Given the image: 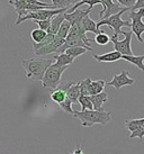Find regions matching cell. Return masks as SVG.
Segmentation results:
<instances>
[{"instance_id": "cell-1", "label": "cell", "mask_w": 144, "mask_h": 154, "mask_svg": "<svg viewBox=\"0 0 144 154\" xmlns=\"http://www.w3.org/2000/svg\"><path fill=\"white\" fill-rule=\"evenodd\" d=\"M51 64H53L52 59H43L41 56H34L20 62V65L26 70V77L34 81H42L44 73Z\"/></svg>"}, {"instance_id": "cell-2", "label": "cell", "mask_w": 144, "mask_h": 154, "mask_svg": "<svg viewBox=\"0 0 144 154\" xmlns=\"http://www.w3.org/2000/svg\"><path fill=\"white\" fill-rule=\"evenodd\" d=\"M73 116L81 122L83 127H91L93 125H107L113 118L110 111L105 110H83L74 111Z\"/></svg>"}, {"instance_id": "cell-3", "label": "cell", "mask_w": 144, "mask_h": 154, "mask_svg": "<svg viewBox=\"0 0 144 154\" xmlns=\"http://www.w3.org/2000/svg\"><path fill=\"white\" fill-rule=\"evenodd\" d=\"M127 10H131V8H123L119 13L115 14V15H111L110 17L106 18V19H100L99 22L96 24L97 26V29H100L104 25L109 26L111 30H114V37H118V35H121V32H122V27H131V22H127V20H123L122 19V15L124 13H126Z\"/></svg>"}, {"instance_id": "cell-4", "label": "cell", "mask_w": 144, "mask_h": 154, "mask_svg": "<svg viewBox=\"0 0 144 154\" xmlns=\"http://www.w3.org/2000/svg\"><path fill=\"white\" fill-rule=\"evenodd\" d=\"M69 65L67 66H60L56 63L51 64L47 70L44 73V77L42 79V86L44 88H51V89H55L59 86V83L61 82V78L63 72H65L68 70Z\"/></svg>"}, {"instance_id": "cell-5", "label": "cell", "mask_w": 144, "mask_h": 154, "mask_svg": "<svg viewBox=\"0 0 144 154\" xmlns=\"http://www.w3.org/2000/svg\"><path fill=\"white\" fill-rule=\"evenodd\" d=\"M70 8H61V9H41L37 11H33L30 13L28 15H26L24 17H21L20 19H17L15 25H19L21 23L26 22V20H47V19H52L55 15L59 14H64L67 13Z\"/></svg>"}, {"instance_id": "cell-6", "label": "cell", "mask_w": 144, "mask_h": 154, "mask_svg": "<svg viewBox=\"0 0 144 154\" xmlns=\"http://www.w3.org/2000/svg\"><path fill=\"white\" fill-rule=\"evenodd\" d=\"M128 18L132 20L131 32L133 34H135L136 38L140 43H143L144 39L142 38V34L144 33V23L142 22V18H144V8L135 10V11L131 10L128 13Z\"/></svg>"}, {"instance_id": "cell-7", "label": "cell", "mask_w": 144, "mask_h": 154, "mask_svg": "<svg viewBox=\"0 0 144 154\" xmlns=\"http://www.w3.org/2000/svg\"><path fill=\"white\" fill-rule=\"evenodd\" d=\"M121 35L124 36V39L122 41H118L116 37H111L110 38V42L114 44V48L116 52L121 53L122 55H134L133 54V51H132V36H133V33L132 32H125V30H122L121 32Z\"/></svg>"}, {"instance_id": "cell-8", "label": "cell", "mask_w": 144, "mask_h": 154, "mask_svg": "<svg viewBox=\"0 0 144 154\" xmlns=\"http://www.w3.org/2000/svg\"><path fill=\"white\" fill-rule=\"evenodd\" d=\"M80 85V92L83 96H93V94H100L104 91L106 82L104 80H97L92 81L90 78H87L86 80L79 81Z\"/></svg>"}, {"instance_id": "cell-9", "label": "cell", "mask_w": 144, "mask_h": 154, "mask_svg": "<svg viewBox=\"0 0 144 154\" xmlns=\"http://www.w3.org/2000/svg\"><path fill=\"white\" fill-rule=\"evenodd\" d=\"M134 83H135V80L128 77V72L127 71H122L119 74H114L113 80L110 82H107L106 85L114 87L116 90H119L125 86H133Z\"/></svg>"}, {"instance_id": "cell-10", "label": "cell", "mask_w": 144, "mask_h": 154, "mask_svg": "<svg viewBox=\"0 0 144 154\" xmlns=\"http://www.w3.org/2000/svg\"><path fill=\"white\" fill-rule=\"evenodd\" d=\"M100 5L102 6V9L99 13L100 19H106V18L110 17L111 15L119 13L122 9L125 8L117 2H114L113 0H100Z\"/></svg>"}, {"instance_id": "cell-11", "label": "cell", "mask_w": 144, "mask_h": 154, "mask_svg": "<svg viewBox=\"0 0 144 154\" xmlns=\"http://www.w3.org/2000/svg\"><path fill=\"white\" fill-rule=\"evenodd\" d=\"M64 41H65V39L60 38V37H58V36L55 35V38L52 43H50L49 45H46V46H43V47H41V48L36 50V51H34L35 56H41V57H42L43 55H49V54L56 53V51L59 50V47H61L63 45Z\"/></svg>"}, {"instance_id": "cell-12", "label": "cell", "mask_w": 144, "mask_h": 154, "mask_svg": "<svg viewBox=\"0 0 144 154\" xmlns=\"http://www.w3.org/2000/svg\"><path fill=\"white\" fill-rule=\"evenodd\" d=\"M91 10L92 9L88 8L87 10L86 9H76L74 11H72V13H64L63 16H64V19L67 20V22L70 23V25H76V24H80L81 20L86 17V16H88L90 13H91Z\"/></svg>"}, {"instance_id": "cell-13", "label": "cell", "mask_w": 144, "mask_h": 154, "mask_svg": "<svg viewBox=\"0 0 144 154\" xmlns=\"http://www.w3.org/2000/svg\"><path fill=\"white\" fill-rule=\"evenodd\" d=\"M90 99H91V103H92V106L95 110H104L102 106H104V103L108 100V94H107V92L102 91L100 94L90 96Z\"/></svg>"}, {"instance_id": "cell-14", "label": "cell", "mask_w": 144, "mask_h": 154, "mask_svg": "<svg viewBox=\"0 0 144 154\" xmlns=\"http://www.w3.org/2000/svg\"><path fill=\"white\" fill-rule=\"evenodd\" d=\"M92 57L96 61H98V62H116L119 59H122V54L116 51H113L105 53V54H100V55L93 54Z\"/></svg>"}, {"instance_id": "cell-15", "label": "cell", "mask_w": 144, "mask_h": 154, "mask_svg": "<svg viewBox=\"0 0 144 154\" xmlns=\"http://www.w3.org/2000/svg\"><path fill=\"white\" fill-rule=\"evenodd\" d=\"M81 27H82V29L85 30V33H88V32H91V33H95V34L97 35L99 34L100 32H102V29H97V26H96V23L93 22L92 19L89 17V15L88 16H86L80 23Z\"/></svg>"}, {"instance_id": "cell-16", "label": "cell", "mask_w": 144, "mask_h": 154, "mask_svg": "<svg viewBox=\"0 0 144 154\" xmlns=\"http://www.w3.org/2000/svg\"><path fill=\"white\" fill-rule=\"evenodd\" d=\"M122 59L127 62H131L137 69H140V71L144 72V54L143 55H122Z\"/></svg>"}, {"instance_id": "cell-17", "label": "cell", "mask_w": 144, "mask_h": 154, "mask_svg": "<svg viewBox=\"0 0 144 154\" xmlns=\"http://www.w3.org/2000/svg\"><path fill=\"white\" fill-rule=\"evenodd\" d=\"M80 94V85H79V81H77V83H74L73 86H71L68 89V91H67V98L69 100H71L72 103H77Z\"/></svg>"}, {"instance_id": "cell-18", "label": "cell", "mask_w": 144, "mask_h": 154, "mask_svg": "<svg viewBox=\"0 0 144 154\" xmlns=\"http://www.w3.org/2000/svg\"><path fill=\"white\" fill-rule=\"evenodd\" d=\"M64 20H65V19H64L63 14L55 15L54 17L51 19V26H50V29L47 30V33L56 35V33H58V30H59V28H60V26H61V24H62Z\"/></svg>"}, {"instance_id": "cell-19", "label": "cell", "mask_w": 144, "mask_h": 154, "mask_svg": "<svg viewBox=\"0 0 144 154\" xmlns=\"http://www.w3.org/2000/svg\"><path fill=\"white\" fill-rule=\"evenodd\" d=\"M53 59L56 61L55 63L59 64L60 66H67V65L70 66V65L73 63V61H74L73 57L67 55L65 53H60L58 55H53Z\"/></svg>"}, {"instance_id": "cell-20", "label": "cell", "mask_w": 144, "mask_h": 154, "mask_svg": "<svg viewBox=\"0 0 144 154\" xmlns=\"http://www.w3.org/2000/svg\"><path fill=\"white\" fill-rule=\"evenodd\" d=\"M125 127L130 132H134L136 129L144 127V117L140 119H127L125 120Z\"/></svg>"}, {"instance_id": "cell-21", "label": "cell", "mask_w": 144, "mask_h": 154, "mask_svg": "<svg viewBox=\"0 0 144 154\" xmlns=\"http://www.w3.org/2000/svg\"><path fill=\"white\" fill-rule=\"evenodd\" d=\"M50 97H51L53 103L60 105V103H63L64 100L67 99V92L63 91V90L59 89V88H55V89H53V91H52V94Z\"/></svg>"}, {"instance_id": "cell-22", "label": "cell", "mask_w": 144, "mask_h": 154, "mask_svg": "<svg viewBox=\"0 0 144 154\" xmlns=\"http://www.w3.org/2000/svg\"><path fill=\"white\" fill-rule=\"evenodd\" d=\"M78 103L81 105V111L92 110L93 109L90 96H83V94H80V97H79V99H78Z\"/></svg>"}, {"instance_id": "cell-23", "label": "cell", "mask_w": 144, "mask_h": 154, "mask_svg": "<svg viewBox=\"0 0 144 154\" xmlns=\"http://www.w3.org/2000/svg\"><path fill=\"white\" fill-rule=\"evenodd\" d=\"M88 51L87 48H85V47H80V46H73V47H70V48H68V50H65V54L69 56H71V57H73V59H76V57H78V56L82 55V54H85L86 52Z\"/></svg>"}, {"instance_id": "cell-24", "label": "cell", "mask_w": 144, "mask_h": 154, "mask_svg": "<svg viewBox=\"0 0 144 154\" xmlns=\"http://www.w3.org/2000/svg\"><path fill=\"white\" fill-rule=\"evenodd\" d=\"M46 35H47V33L45 32V30H42V29H39V28H37V29L32 30L30 37H32V39H33L34 44H38L45 38Z\"/></svg>"}, {"instance_id": "cell-25", "label": "cell", "mask_w": 144, "mask_h": 154, "mask_svg": "<svg viewBox=\"0 0 144 154\" xmlns=\"http://www.w3.org/2000/svg\"><path fill=\"white\" fill-rule=\"evenodd\" d=\"M70 28H71L70 23L67 22V20H64V22L61 24V26H60L59 30H58V33H56V36L62 39H65L69 34V32H70Z\"/></svg>"}, {"instance_id": "cell-26", "label": "cell", "mask_w": 144, "mask_h": 154, "mask_svg": "<svg viewBox=\"0 0 144 154\" xmlns=\"http://www.w3.org/2000/svg\"><path fill=\"white\" fill-rule=\"evenodd\" d=\"M93 42L96 44H98V45H100V46H104V45H107V44L110 42V37H109V35H107L106 33L100 32L99 34L96 35Z\"/></svg>"}, {"instance_id": "cell-27", "label": "cell", "mask_w": 144, "mask_h": 154, "mask_svg": "<svg viewBox=\"0 0 144 154\" xmlns=\"http://www.w3.org/2000/svg\"><path fill=\"white\" fill-rule=\"evenodd\" d=\"M55 38V35L53 34H50V33H47V35L45 36V38L43 39L41 43L38 44H33V50L34 51H36V50H38V48H41V47L43 46H46V45H49L50 43H52L53 41H54Z\"/></svg>"}, {"instance_id": "cell-28", "label": "cell", "mask_w": 144, "mask_h": 154, "mask_svg": "<svg viewBox=\"0 0 144 154\" xmlns=\"http://www.w3.org/2000/svg\"><path fill=\"white\" fill-rule=\"evenodd\" d=\"M59 106L63 109V111H65V112H68V114H72V115H73L74 110L72 109V103H71V100H69L68 98L65 99L63 103H60Z\"/></svg>"}, {"instance_id": "cell-29", "label": "cell", "mask_w": 144, "mask_h": 154, "mask_svg": "<svg viewBox=\"0 0 144 154\" xmlns=\"http://www.w3.org/2000/svg\"><path fill=\"white\" fill-rule=\"evenodd\" d=\"M52 6H53L55 9L70 8V5L68 4L67 0H52Z\"/></svg>"}, {"instance_id": "cell-30", "label": "cell", "mask_w": 144, "mask_h": 154, "mask_svg": "<svg viewBox=\"0 0 144 154\" xmlns=\"http://www.w3.org/2000/svg\"><path fill=\"white\" fill-rule=\"evenodd\" d=\"M34 23H36L39 27V29L45 30L47 33V30L50 29V26H51V19H47V20H33Z\"/></svg>"}, {"instance_id": "cell-31", "label": "cell", "mask_w": 144, "mask_h": 154, "mask_svg": "<svg viewBox=\"0 0 144 154\" xmlns=\"http://www.w3.org/2000/svg\"><path fill=\"white\" fill-rule=\"evenodd\" d=\"M144 136V127H141V128L136 129L134 132H132L130 134V138H140L142 140Z\"/></svg>"}, {"instance_id": "cell-32", "label": "cell", "mask_w": 144, "mask_h": 154, "mask_svg": "<svg viewBox=\"0 0 144 154\" xmlns=\"http://www.w3.org/2000/svg\"><path fill=\"white\" fill-rule=\"evenodd\" d=\"M116 2L119 4L122 7H126V8H132L135 5L136 0H116Z\"/></svg>"}, {"instance_id": "cell-33", "label": "cell", "mask_w": 144, "mask_h": 154, "mask_svg": "<svg viewBox=\"0 0 144 154\" xmlns=\"http://www.w3.org/2000/svg\"><path fill=\"white\" fill-rule=\"evenodd\" d=\"M144 8V0H136L135 5L131 8V10L135 11V10H139V9Z\"/></svg>"}, {"instance_id": "cell-34", "label": "cell", "mask_w": 144, "mask_h": 154, "mask_svg": "<svg viewBox=\"0 0 144 154\" xmlns=\"http://www.w3.org/2000/svg\"><path fill=\"white\" fill-rule=\"evenodd\" d=\"M70 154H85L83 151H82V147L81 146H77L76 149L73 150V152H71Z\"/></svg>"}]
</instances>
